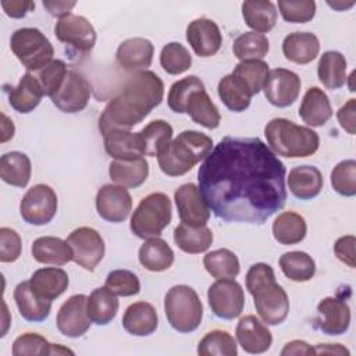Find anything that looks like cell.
<instances>
[{
    "mask_svg": "<svg viewBox=\"0 0 356 356\" xmlns=\"http://www.w3.org/2000/svg\"><path fill=\"white\" fill-rule=\"evenodd\" d=\"M108 175L111 181L124 188H138L149 175V164L145 157L135 160H114L110 163Z\"/></svg>",
    "mask_w": 356,
    "mask_h": 356,
    "instance_id": "34",
    "label": "cell"
},
{
    "mask_svg": "<svg viewBox=\"0 0 356 356\" xmlns=\"http://www.w3.org/2000/svg\"><path fill=\"white\" fill-rule=\"evenodd\" d=\"M211 150L210 136L199 131H182L157 156L159 167L168 177H181L204 160Z\"/></svg>",
    "mask_w": 356,
    "mask_h": 356,
    "instance_id": "3",
    "label": "cell"
},
{
    "mask_svg": "<svg viewBox=\"0 0 356 356\" xmlns=\"http://www.w3.org/2000/svg\"><path fill=\"white\" fill-rule=\"evenodd\" d=\"M67 242L72 249V260L86 271H93L106 252L102 235L90 227L74 229L68 235Z\"/></svg>",
    "mask_w": 356,
    "mask_h": 356,
    "instance_id": "10",
    "label": "cell"
},
{
    "mask_svg": "<svg viewBox=\"0 0 356 356\" xmlns=\"http://www.w3.org/2000/svg\"><path fill=\"white\" fill-rule=\"evenodd\" d=\"M331 185L342 196L356 195V161L353 159L339 161L331 171Z\"/></svg>",
    "mask_w": 356,
    "mask_h": 356,
    "instance_id": "49",
    "label": "cell"
},
{
    "mask_svg": "<svg viewBox=\"0 0 356 356\" xmlns=\"http://www.w3.org/2000/svg\"><path fill=\"white\" fill-rule=\"evenodd\" d=\"M10 47L18 61L31 72H36L53 60L54 49L38 28H19L10 39Z\"/></svg>",
    "mask_w": 356,
    "mask_h": 356,
    "instance_id": "7",
    "label": "cell"
},
{
    "mask_svg": "<svg viewBox=\"0 0 356 356\" xmlns=\"http://www.w3.org/2000/svg\"><path fill=\"white\" fill-rule=\"evenodd\" d=\"M300 78L291 70L275 68L268 72L263 92L268 103L284 108L293 104L300 93Z\"/></svg>",
    "mask_w": 356,
    "mask_h": 356,
    "instance_id": "14",
    "label": "cell"
},
{
    "mask_svg": "<svg viewBox=\"0 0 356 356\" xmlns=\"http://www.w3.org/2000/svg\"><path fill=\"white\" fill-rule=\"evenodd\" d=\"M172 207L170 197L163 192L145 196L132 213L129 228L140 239L157 238L171 222Z\"/></svg>",
    "mask_w": 356,
    "mask_h": 356,
    "instance_id": "5",
    "label": "cell"
},
{
    "mask_svg": "<svg viewBox=\"0 0 356 356\" xmlns=\"http://www.w3.org/2000/svg\"><path fill=\"white\" fill-rule=\"evenodd\" d=\"M164 96V83L153 71H139L131 75L120 93L104 107L99 118V131H129L156 108Z\"/></svg>",
    "mask_w": 356,
    "mask_h": 356,
    "instance_id": "2",
    "label": "cell"
},
{
    "mask_svg": "<svg viewBox=\"0 0 356 356\" xmlns=\"http://www.w3.org/2000/svg\"><path fill=\"white\" fill-rule=\"evenodd\" d=\"M280 267L284 275L295 282H306L316 274V263L313 257L300 250L284 253L280 257Z\"/></svg>",
    "mask_w": 356,
    "mask_h": 356,
    "instance_id": "42",
    "label": "cell"
},
{
    "mask_svg": "<svg viewBox=\"0 0 356 356\" xmlns=\"http://www.w3.org/2000/svg\"><path fill=\"white\" fill-rule=\"evenodd\" d=\"M160 65L167 74L179 75L191 68L192 56L184 44L170 42L164 44L160 51Z\"/></svg>",
    "mask_w": 356,
    "mask_h": 356,
    "instance_id": "47",
    "label": "cell"
},
{
    "mask_svg": "<svg viewBox=\"0 0 356 356\" xmlns=\"http://www.w3.org/2000/svg\"><path fill=\"white\" fill-rule=\"evenodd\" d=\"M242 17L253 32L266 33L277 24V8L268 0H248L242 3Z\"/></svg>",
    "mask_w": 356,
    "mask_h": 356,
    "instance_id": "35",
    "label": "cell"
},
{
    "mask_svg": "<svg viewBox=\"0 0 356 356\" xmlns=\"http://www.w3.org/2000/svg\"><path fill=\"white\" fill-rule=\"evenodd\" d=\"M274 239L281 245H295L305 239L307 225L305 218L295 211H284L277 216L271 227Z\"/></svg>",
    "mask_w": 356,
    "mask_h": 356,
    "instance_id": "40",
    "label": "cell"
},
{
    "mask_svg": "<svg viewBox=\"0 0 356 356\" xmlns=\"http://www.w3.org/2000/svg\"><path fill=\"white\" fill-rule=\"evenodd\" d=\"M286 170L259 138H222L197 171L210 211L227 222L264 224L286 202Z\"/></svg>",
    "mask_w": 356,
    "mask_h": 356,
    "instance_id": "1",
    "label": "cell"
},
{
    "mask_svg": "<svg viewBox=\"0 0 356 356\" xmlns=\"http://www.w3.org/2000/svg\"><path fill=\"white\" fill-rule=\"evenodd\" d=\"M286 181L291 193L300 200H309L318 196L324 185L323 174L314 165L293 167L289 171Z\"/></svg>",
    "mask_w": 356,
    "mask_h": 356,
    "instance_id": "24",
    "label": "cell"
},
{
    "mask_svg": "<svg viewBox=\"0 0 356 356\" xmlns=\"http://www.w3.org/2000/svg\"><path fill=\"white\" fill-rule=\"evenodd\" d=\"M22 250L21 236L17 231L1 227L0 228V261L1 263H13L18 260Z\"/></svg>",
    "mask_w": 356,
    "mask_h": 356,
    "instance_id": "54",
    "label": "cell"
},
{
    "mask_svg": "<svg viewBox=\"0 0 356 356\" xmlns=\"http://www.w3.org/2000/svg\"><path fill=\"white\" fill-rule=\"evenodd\" d=\"M186 40L196 56L211 57L220 50L222 35L213 19L197 18L186 26Z\"/></svg>",
    "mask_w": 356,
    "mask_h": 356,
    "instance_id": "18",
    "label": "cell"
},
{
    "mask_svg": "<svg viewBox=\"0 0 356 356\" xmlns=\"http://www.w3.org/2000/svg\"><path fill=\"white\" fill-rule=\"evenodd\" d=\"M96 210L108 222H122L132 211V197L121 185H103L96 193Z\"/></svg>",
    "mask_w": 356,
    "mask_h": 356,
    "instance_id": "16",
    "label": "cell"
},
{
    "mask_svg": "<svg viewBox=\"0 0 356 356\" xmlns=\"http://www.w3.org/2000/svg\"><path fill=\"white\" fill-rule=\"evenodd\" d=\"M56 213L57 195L46 184L33 185L19 203V214L31 225H46L54 218Z\"/></svg>",
    "mask_w": 356,
    "mask_h": 356,
    "instance_id": "9",
    "label": "cell"
},
{
    "mask_svg": "<svg viewBox=\"0 0 356 356\" xmlns=\"http://www.w3.org/2000/svg\"><path fill=\"white\" fill-rule=\"evenodd\" d=\"M320 51V42L312 32H292L284 38L282 53L295 64L312 63Z\"/></svg>",
    "mask_w": 356,
    "mask_h": 356,
    "instance_id": "26",
    "label": "cell"
},
{
    "mask_svg": "<svg viewBox=\"0 0 356 356\" xmlns=\"http://www.w3.org/2000/svg\"><path fill=\"white\" fill-rule=\"evenodd\" d=\"M338 122L342 129H345L349 135H355L356 132V99H349L337 113Z\"/></svg>",
    "mask_w": 356,
    "mask_h": 356,
    "instance_id": "57",
    "label": "cell"
},
{
    "mask_svg": "<svg viewBox=\"0 0 356 356\" xmlns=\"http://www.w3.org/2000/svg\"><path fill=\"white\" fill-rule=\"evenodd\" d=\"M199 89H204V85L196 75H189V76H185V78L174 82L170 88L168 96H167L168 107L174 113L184 114L188 99L191 97V95L195 90H199Z\"/></svg>",
    "mask_w": 356,
    "mask_h": 356,
    "instance_id": "48",
    "label": "cell"
},
{
    "mask_svg": "<svg viewBox=\"0 0 356 356\" xmlns=\"http://www.w3.org/2000/svg\"><path fill=\"white\" fill-rule=\"evenodd\" d=\"M299 117L310 127H323L332 117V107L327 93L317 86L309 88L300 103Z\"/></svg>",
    "mask_w": 356,
    "mask_h": 356,
    "instance_id": "27",
    "label": "cell"
},
{
    "mask_svg": "<svg viewBox=\"0 0 356 356\" xmlns=\"http://www.w3.org/2000/svg\"><path fill=\"white\" fill-rule=\"evenodd\" d=\"M172 127L164 120H153L145 125L138 135V145L142 156L156 157L172 139Z\"/></svg>",
    "mask_w": 356,
    "mask_h": 356,
    "instance_id": "29",
    "label": "cell"
},
{
    "mask_svg": "<svg viewBox=\"0 0 356 356\" xmlns=\"http://www.w3.org/2000/svg\"><path fill=\"white\" fill-rule=\"evenodd\" d=\"M31 253L42 264L64 266L72 260V249L68 242L56 236H40L35 239Z\"/></svg>",
    "mask_w": 356,
    "mask_h": 356,
    "instance_id": "30",
    "label": "cell"
},
{
    "mask_svg": "<svg viewBox=\"0 0 356 356\" xmlns=\"http://www.w3.org/2000/svg\"><path fill=\"white\" fill-rule=\"evenodd\" d=\"M67 74H68L67 64L58 58L51 60L42 70L36 71V78L43 89L44 96L51 97L63 85Z\"/></svg>",
    "mask_w": 356,
    "mask_h": 356,
    "instance_id": "50",
    "label": "cell"
},
{
    "mask_svg": "<svg viewBox=\"0 0 356 356\" xmlns=\"http://www.w3.org/2000/svg\"><path fill=\"white\" fill-rule=\"evenodd\" d=\"M197 355L200 356H236L238 346L234 337L224 330H213L207 332L197 345Z\"/></svg>",
    "mask_w": 356,
    "mask_h": 356,
    "instance_id": "46",
    "label": "cell"
},
{
    "mask_svg": "<svg viewBox=\"0 0 356 356\" xmlns=\"http://www.w3.org/2000/svg\"><path fill=\"white\" fill-rule=\"evenodd\" d=\"M139 263L149 271L160 273L168 270L174 263V252L161 238H149L139 248Z\"/></svg>",
    "mask_w": 356,
    "mask_h": 356,
    "instance_id": "32",
    "label": "cell"
},
{
    "mask_svg": "<svg viewBox=\"0 0 356 356\" xmlns=\"http://www.w3.org/2000/svg\"><path fill=\"white\" fill-rule=\"evenodd\" d=\"M317 327L327 335H342L350 325L349 305L334 296L324 298L317 305Z\"/></svg>",
    "mask_w": 356,
    "mask_h": 356,
    "instance_id": "19",
    "label": "cell"
},
{
    "mask_svg": "<svg viewBox=\"0 0 356 356\" xmlns=\"http://www.w3.org/2000/svg\"><path fill=\"white\" fill-rule=\"evenodd\" d=\"M3 134H1V143L7 142L14 136V124L7 118L6 114H3Z\"/></svg>",
    "mask_w": 356,
    "mask_h": 356,
    "instance_id": "62",
    "label": "cell"
},
{
    "mask_svg": "<svg viewBox=\"0 0 356 356\" xmlns=\"http://www.w3.org/2000/svg\"><path fill=\"white\" fill-rule=\"evenodd\" d=\"M88 296L83 293L70 296L58 309L56 324L58 331L68 338H79L90 328V318L86 312Z\"/></svg>",
    "mask_w": 356,
    "mask_h": 356,
    "instance_id": "15",
    "label": "cell"
},
{
    "mask_svg": "<svg viewBox=\"0 0 356 356\" xmlns=\"http://www.w3.org/2000/svg\"><path fill=\"white\" fill-rule=\"evenodd\" d=\"M1 7L8 17L22 18L35 8V3L29 0H11V1H1Z\"/></svg>",
    "mask_w": 356,
    "mask_h": 356,
    "instance_id": "58",
    "label": "cell"
},
{
    "mask_svg": "<svg viewBox=\"0 0 356 356\" xmlns=\"http://www.w3.org/2000/svg\"><path fill=\"white\" fill-rule=\"evenodd\" d=\"M75 1H43V7L54 17L63 18L68 14H71L72 7H75Z\"/></svg>",
    "mask_w": 356,
    "mask_h": 356,
    "instance_id": "60",
    "label": "cell"
},
{
    "mask_svg": "<svg viewBox=\"0 0 356 356\" xmlns=\"http://www.w3.org/2000/svg\"><path fill=\"white\" fill-rule=\"evenodd\" d=\"M268 64L263 60H249V61H241L235 65L234 71L231 72L235 78H238L246 89L250 92L252 96L257 95L268 76Z\"/></svg>",
    "mask_w": 356,
    "mask_h": 356,
    "instance_id": "44",
    "label": "cell"
},
{
    "mask_svg": "<svg viewBox=\"0 0 356 356\" xmlns=\"http://www.w3.org/2000/svg\"><path fill=\"white\" fill-rule=\"evenodd\" d=\"M278 8L286 22L305 24L312 21L316 15V3L313 0H280Z\"/></svg>",
    "mask_w": 356,
    "mask_h": 356,
    "instance_id": "52",
    "label": "cell"
},
{
    "mask_svg": "<svg viewBox=\"0 0 356 356\" xmlns=\"http://www.w3.org/2000/svg\"><path fill=\"white\" fill-rule=\"evenodd\" d=\"M235 334L242 349L252 355L267 352L273 343L270 330L253 314H248L239 320Z\"/></svg>",
    "mask_w": 356,
    "mask_h": 356,
    "instance_id": "21",
    "label": "cell"
},
{
    "mask_svg": "<svg viewBox=\"0 0 356 356\" xmlns=\"http://www.w3.org/2000/svg\"><path fill=\"white\" fill-rule=\"evenodd\" d=\"M154 46L145 38H129L120 43L115 60L118 65L128 72L145 71L153 61Z\"/></svg>",
    "mask_w": 356,
    "mask_h": 356,
    "instance_id": "20",
    "label": "cell"
},
{
    "mask_svg": "<svg viewBox=\"0 0 356 356\" xmlns=\"http://www.w3.org/2000/svg\"><path fill=\"white\" fill-rule=\"evenodd\" d=\"M164 313L170 325L181 332L195 331L203 318V305L196 291L188 285H175L165 293Z\"/></svg>",
    "mask_w": 356,
    "mask_h": 356,
    "instance_id": "6",
    "label": "cell"
},
{
    "mask_svg": "<svg viewBox=\"0 0 356 356\" xmlns=\"http://www.w3.org/2000/svg\"><path fill=\"white\" fill-rule=\"evenodd\" d=\"M267 146L286 159L309 157L318 150L320 138L316 131L286 118H273L264 127Z\"/></svg>",
    "mask_w": 356,
    "mask_h": 356,
    "instance_id": "4",
    "label": "cell"
},
{
    "mask_svg": "<svg viewBox=\"0 0 356 356\" xmlns=\"http://www.w3.org/2000/svg\"><path fill=\"white\" fill-rule=\"evenodd\" d=\"M103 140L106 153L115 160H135L143 157L139 150L136 132L111 129L103 134Z\"/></svg>",
    "mask_w": 356,
    "mask_h": 356,
    "instance_id": "37",
    "label": "cell"
},
{
    "mask_svg": "<svg viewBox=\"0 0 356 356\" xmlns=\"http://www.w3.org/2000/svg\"><path fill=\"white\" fill-rule=\"evenodd\" d=\"M29 284L40 298L54 300L67 291L70 280L63 268L44 267L36 270L31 275Z\"/></svg>",
    "mask_w": 356,
    "mask_h": 356,
    "instance_id": "28",
    "label": "cell"
},
{
    "mask_svg": "<svg viewBox=\"0 0 356 356\" xmlns=\"http://www.w3.org/2000/svg\"><path fill=\"white\" fill-rule=\"evenodd\" d=\"M54 35L67 46L79 53H88L96 43V31L93 25L82 15L68 14L60 18L54 26Z\"/></svg>",
    "mask_w": 356,
    "mask_h": 356,
    "instance_id": "12",
    "label": "cell"
},
{
    "mask_svg": "<svg viewBox=\"0 0 356 356\" xmlns=\"http://www.w3.org/2000/svg\"><path fill=\"white\" fill-rule=\"evenodd\" d=\"M51 343L36 332H25L19 335L13 343V355L14 356H25V355H50Z\"/></svg>",
    "mask_w": 356,
    "mask_h": 356,
    "instance_id": "53",
    "label": "cell"
},
{
    "mask_svg": "<svg viewBox=\"0 0 356 356\" xmlns=\"http://www.w3.org/2000/svg\"><path fill=\"white\" fill-rule=\"evenodd\" d=\"M346 58L342 53L335 50L324 51L317 64L318 81L324 88L335 90L346 83Z\"/></svg>",
    "mask_w": 356,
    "mask_h": 356,
    "instance_id": "31",
    "label": "cell"
},
{
    "mask_svg": "<svg viewBox=\"0 0 356 356\" xmlns=\"http://www.w3.org/2000/svg\"><path fill=\"white\" fill-rule=\"evenodd\" d=\"M32 164L22 152H8L0 159V178L17 188H25L31 179Z\"/></svg>",
    "mask_w": 356,
    "mask_h": 356,
    "instance_id": "38",
    "label": "cell"
},
{
    "mask_svg": "<svg viewBox=\"0 0 356 356\" xmlns=\"http://www.w3.org/2000/svg\"><path fill=\"white\" fill-rule=\"evenodd\" d=\"M174 200L181 222L200 227L206 225L210 218V209L203 199L199 186L195 184H184L174 192Z\"/></svg>",
    "mask_w": 356,
    "mask_h": 356,
    "instance_id": "17",
    "label": "cell"
},
{
    "mask_svg": "<svg viewBox=\"0 0 356 356\" xmlns=\"http://www.w3.org/2000/svg\"><path fill=\"white\" fill-rule=\"evenodd\" d=\"M209 306L214 316L222 320H232L241 316L245 306V293L234 278H221L209 286Z\"/></svg>",
    "mask_w": 356,
    "mask_h": 356,
    "instance_id": "8",
    "label": "cell"
},
{
    "mask_svg": "<svg viewBox=\"0 0 356 356\" xmlns=\"http://www.w3.org/2000/svg\"><path fill=\"white\" fill-rule=\"evenodd\" d=\"M174 242L185 253L197 254L206 252L213 243V232L209 227H192L181 222L174 229Z\"/></svg>",
    "mask_w": 356,
    "mask_h": 356,
    "instance_id": "39",
    "label": "cell"
},
{
    "mask_svg": "<svg viewBox=\"0 0 356 356\" xmlns=\"http://www.w3.org/2000/svg\"><path fill=\"white\" fill-rule=\"evenodd\" d=\"M217 92L225 107L234 113H242L250 106V92L232 74H228L220 79Z\"/></svg>",
    "mask_w": 356,
    "mask_h": 356,
    "instance_id": "41",
    "label": "cell"
},
{
    "mask_svg": "<svg viewBox=\"0 0 356 356\" xmlns=\"http://www.w3.org/2000/svg\"><path fill=\"white\" fill-rule=\"evenodd\" d=\"M90 95L92 88L85 76L75 70H68L63 85L50 99L60 111L74 114L88 106Z\"/></svg>",
    "mask_w": 356,
    "mask_h": 356,
    "instance_id": "13",
    "label": "cell"
},
{
    "mask_svg": "<svg viewBox=\"0 0 356 356\" xmlns=\"http://www.w3.org/2000/svg\"><path fill=\"white\" fill-rule=\"evenodd\" d=\"M270 50L268 39L263 33L245 32L241 33L232 44L234 56L241 61L261 60Z\"/></svg>",
    "mask_w": 356,
    "mask_h": 356,
    "instance_id": "45",
    "label": "cell"
},
{
    "mask_svg": "<svg viewBox=\"0 0 356 356\" xmlns=\"http://www.w3.org/2000/svg\"><path fill=\"white\" fill-rule=\"evenodd\" d=\"M185 113L192 118L193 122L207 128L216 129L220 125L221 115L217 106L211 102L206 89L195 90L185 106Z\"/></svg>",
    "mask_w": 356,
    "mask_h": 356,
    "instance_id": "36",
    "label": "cell"
},
{
    "mask_svg": "<svg viewBox=\"0 0 356 356\" xmlns=\"http://www.w3.org/2000/svg\"><path fill=\"white\" fill-rule=\"evenodd\" d=\"M286 355H316L314 348H312L307 342L300 341V339H293L288 343H285L284 349L281 350V356H286Z\"/></svg>",
    "mask_w": 356,
    "mask_h": 356,
    "instance_id": "59",
    "label": "cell"
},
{
    "mask_svg": "<svg viewBox=\"0 0 356 356\" xmlns=\"http://www.w3.org/2000/svg\"><path fill=\"white\" fill-rule=\"evenodd\" d=\"M355 245H356V239L353 235L341 236L337 239V242L334 245V253L338 257V260L342 261L343 264L349 266L350 268L356 267Z\"/></svg>",
    "mask_w": 356,
    "mask_h": 356,
    "instance_id": "56",
    "label": "cell"
},
{
    "mask_svg": "<svg viewBox=\"0 0 356 356\" xmlns=\"http://www.w3.org/2000/svg\"><path fill=\"white\" fill-rule=\"evenodd\" d=\"M273 281H275L274 270L266 263H256L246 273V289L250 295Z\"/></svg>",
    "mask_w": 356,
    "mask_h": 356,
    "instance_id": "55",
    "label": "cell"
},
{
    "mask_svg": "<svg viewBox=\"0 0 356 356\" xmlns=\"http://www.w3.org/2000/svg\"><path fill=\"white\" fill-rule=\"evenodd\" d=\"M14 300L22 318L31 323L44 321L51 310V300L40 298L29 281L19 282L14 289Z\"/></svg>",
    "mask_w": 356,
    "mask_h": 356,
    "instance_id": "23",
    "label": "cell"
},
{
    "mask_svg": "<svg viewBox=\"0 0 356 356\" xmlns=\"http://www.w3.org/2000/svg\"><path fill=\"white\" fill-rule=\"evenodd\" d=\"M118 299L107 286H100L92 291L86 302V312L92 323L107 325L114 320L118 312Z\"/></svg>",
    "mask_w": 356,
    "mask_h": 356,
    "instance_id": "33",
    "label": "cell"
},
{
    "mask_svg": "<svg viewBox=\"0 0 356 356\" xmlns=\"http://www.w3.org/2000/svg\"><path fill=\"white\" fill-rule=\"evenodd\" d=\"M259 317L267 325H278L289 313V299L285 289L275 281L266 284L252 293Z\"/></svg>",
    "mask_w": 356,
    "mask_h": 356,
    "instance_id": "11",
    "label": "cell"
},
{
    "mask_svg": "<svg viewBox=\"0 0 356 356\" xmlns=\"http://www.w3.org/2000/svg\"><path fill=\"white\" fill-rule=\"evenodd\" d=\"M104 286H107L117 296H134L140 291L139 278L129 270L110 271L107 274Z\"/></svg>",
    "mask_w": 356,
    "mask_h": 356,
    "instance_id": "51",
    "label": "cell"
},
{
    "mask_svg": "<svg viewBox=\"0 0 356 356\" xmlns=\"http://www.w3.org/2000/svg\"><path fill=\"white\" fill-rule=\"evenodd\" d=\"M6 92L8 93L10 106L21 114L33 111L44 95L36 75L29 71L22 75L17 86H11Z\"/></svg>",
    "mask_w": 356,
    "mask_h": 356,
    "instance_id": "22",
    "label": "cell"
},
{
    "mask_svg": "<svg viewBox=\"0 0 356 356\" xmlns=\"http://www.w3.org/2000/svg\"><path fill=\"white\" fill-rule=\"evenodd\" d=\"M203 266L206 271L213 278H217V280L235 278L241 271V266L236 254L225 248L216 249L206 253V256L203 257Z\"/></svg>",
    "mask_w": 356,
    "mask_h": 356,
    "instance_id": "43",
    "label": "cell"
},
{
    "mask_svg": "<svg viewBox=\"0 0 356 356\" xmlns=\"http://www.w3.org/2000/svg\"><path fill=\"white\" fill-rule=\"evenodd\" d=\"M159 316L153 305L147 302H135L129 305L122 316L124 330L135 337H147L156 331Z\"/></svg>",
    "mask_w": 356,
    "mask_h": 356,
    "instance_id": "25",
    "label": "cell"
},
{
    "mask_svg": "<svg viewBox=\"0 0 356 356\" xmlns=\"http://www.w3.org/2000/svg\"><path fill=\"white\" fill-rule=\"evenodd\" d=\"M316 355L318 353H334V355H349V350L345 349L343 346H341L339 343H320L314 348Z\"/></svg>",
    "mask_w": 356,
    "mask_h": 356,
    "instance_id": "61",
    "label": "cell"
}]
</instances>
